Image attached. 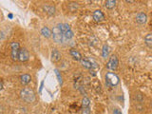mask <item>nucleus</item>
<instances>
[{
	"label": "nucleus",
	"instance_id": "11",
	"mask_svg": "<svg viewBox=\"0 0 152 114\" xmlns=\"http://www.w3.org/2000/svg\"><path fill=\"white\" fill-rule=\"evenodd\" d=\"M69 53H70V55L72 56V57H73V58H74L75 60H77V61H81V60L83 59V58H82V55L80 54V52H79L78 50H74V49L70 50Z\"/></svg>",
	"mask_w": 152,
	"mask_h": 114
},
{
	"label": "nucleus",
	"instance_id": "3",
	"mask_svg": "<svg viewBox=\"0 0 152 114\" xmlns=\"http://www.w3.org/2000/svg\"><path fill=\"white\" fill-rule=\"evenodd\" d=\"M11 49H12V52H11L12 59L14 61L18 60L19 51H20V45H19V43L18 42H12L11 44Z\"/></svg>",
	"mask_w": 152,
	"mask_h": 114
},
{
	"label": "nucleus",
	"instance_id": "25",
	"mask_svg": "<svg viewBox=\"0 0 152 114\" xmlns=\"http://www.w3.org/2000/svg\"><path fill=\"white\" fill-rule=\"evenodd\" d=\"M43 86H44V81H42V82H41V85H40V88H39V93H41V92H42Z\"/></svg>",
	"mask_w": 152,
	"mask_h": 114
},
{
	"label": "nucleus",
	"instance_id": "9",
	"mask_svg": "<svg viewBox=\"0 0 152 114\" xmlns=\"http://www.w3.org/2000/svg\"><path fill=\"white\" fill-rule=\"evenodd\" d=\"M61 59V54L60 52L57 50L56 49H53V50L51 51V60L53 62H58Z\"/></svg>",
	"mask_w": 152,
	"mask_h": 114
},
{
	"label": "nucleus",
	"instance_id": "13",
	"mask_svg": "<svg viewBox=\"0 0 152 114\" xmlns=\"http://www.w3.org/2000/svg\"><path fill=\"white\" fill-rule=\"evenodd\" d=\"M81 64H82V66H85L86 69H94V66L92 65L91 61H89V60L82 59V60H81Z\"/></svg>",
	"mask_w": 152,
	"mask_h": 114
},
{
	"label": "nucleus",
	"instance_id": "18",
	"mask_svg": "<svg viewBox=\"0 0 152 114\" xmlns=\"http://www.w3.org/2000/svg\"><path fill=\"white\" fill-rule=\"evenodd\" d=\"M104 6H106V8L108 9V10H112L116 6V1H115V0H107Z\"/></svg>",
	"mask_w": 152,
	"mask_h": 114
},
{
	"label": "nucleus",
	"instance_id": "6",
	"mask_svg": "<svg viewBox=\"0 0 152 114\" xmlns=\"http://www.w3.org/2000/svg\"><path fill=\"white\" fill-rule=\"evenodd\" d=\"M30 58V53L26 49H20V51H19V55H18V60L21 62H25L27 60H28Z\"/></svg>",
	"mask_w": 152,
	"mask_h": 114
},
{
	"label": "nucleus",
	"instance_id": "1",
	"mask_svg": "<svg viewBox=\"0 0 152 114\" xmlns=\"http://www.w3.org/2000/svg\"><path fill=\"white\" fill-rule=\"evenodd\" d=\"M20 95L23 101H25L26 103H32L35 100V93L33 91V89H31V88H23L20 92Z\"/></svg>",
	"mask_w": 152,
	"mask_h": 114
},
{
	"label": "nucleus",
	"instance_id": "27",
	"mask_svg": "<svg viewBox=\"0 0 152 114\" xmlns=\"http://www.w3.org/2000/svg\"><path fill=\"white\" fill-rule=\"evenodd\" d=\"M9 18H11V19L12 18V13H10V14H9Z\"/></svg>",
	"mask_w": 152,
	"mask_h": 114
},
{
	"label": "nucleus",
	"instance_id": "16",
	"mask_svg": "<svg viewBox=\"0 0 152 114\" xmlns=\"http://www.w3.org/2000/svg\"><path fill=\"white\" fill-rule=\"evenodd\" d=\"M43 8H44L46 12L48 14H50V15H52V14H54V12H55V8L53 6H50V5H47V6H44Z\"/></svg>",
	"mask_w": 152,
	"mask_h": 114
},
{
	"label": "nucleus",
	"instance_id": "8",
	"mask_svg": "<svg viewBox=\"0 0 152 114\" xmlns=\"http://www.w3.org/2000/svg\"><path fill=\"white\" fill-rule=\"evenodd\" d=\"M93 19L96 22H101L103 20H104V14L101 12L99 11V10H97V11H95L93 12Z\"/></svg>",
	"mask_w": 152,
	"mask_h": 114
},
{
	"label": "nucleus",
	"instance_id": "10",
	"mask_svg": "<svg viewBox=\"0 0 152 114\" xmlns=\"http://www.w3.org/2000/svg\"><path fill=\"white\" fill-rule=\"evenodd\" d=\"M31 81V75H28V74H23L20 77V82L24 86L28 85Z\"/></svg>",
	"mask_w": 152,
	"mask_h": 114
},
{
	"label": "nucleus",
	"instance_id": "20",
	"mask_svg": "<svg viewBox=\"0 0 152 114\" xmlns=\"http://www.w3.org/2000/svg\"><path fill=\"white\" fill-rule=\"evenodd\" d=\"M89 104H90V100H89L88 97H84L83 100H82V106H83V108L89 107Z\"/></svg>",
	"mask_w": 152,
	"mask_h": 114
},
{
	"label": "nucleus",
	"instance_id": "23",
	"mask_svg": "<svg viewBox=\"0 0 152 114\" xmlns=\"http://www.w3.org/2000/svg\"><path fill=\"white\" fill-rule=\"evenodd\" d=\"M112 113L113 114H122V111H121V109H119V108H114Z\"/></svg>",
	"mask_w": 152,
	"mask_h": 114
},
{
	"label": "nucleus",
	"instance_id": "24",
	"mask_svg": "<svg viewBox=\"0 0 152 114\" xmlns=\"http://www.w3.org/2000/svg\"><path fill=\"white\" fill-rule=\"evenodd\" d=\"M3 39H4V33H3V31H0V42H1Z\"/></svg>",
	"mask_w": 152,
	"mask_h": 114
},
{
	"label": "nucleus",
	"instance_id": "22",
	"mask_svg": "<svg viewBox=\"0 0 152 114\" xmlns=\"http://www.w3.org/2000/svg\"><path fill=\"white\" fill-rule=\"evenodd\" d=\"M83 114H90V108L87 107V108H83Z\"/></svg>",
	"mask_w": 152,
	"mask_h": 114
},
{
	"label": "nucleus",
	"instance_id": "12",
	"mask_svg": "<svg viewBox=\"0 0 152 114\" xmlns=\"http://www.w3.org/2000/svg\"><path fill=\"white\" fill-rule=\"evenodd\" d=\"M41 34L46 38H49L52 35V32L48 27H43L41 28Z\"/></svg>",
	"mask_w": 152,
	"mask_h": 114
},
{
	"label": "nucleus",
	"instance_id": "2",
	"mask_svg": "<svg viewBox=\"0 0 152 114\" xmlns=\"http://www.w3.org/2000/svg\"><path fill=\"white\" fill-rule=\"evenodd\" d=\"M120 80L114 72H107L106 74V85L108 87H116Z\"/></svg>",
	"mask_w": 152,
	"mask_h": 114
},
{
	"label": "nucleus",
	"instance_id": "7",
	"mask_svg": "<svg viewBox=\"0 0 152 114\" xmlns=\"http://www.w3.org/2000/svg\"><path fill=\"white\" fill-rule=\"evenodd\" d=\"M146 21H147V16L145 13L139 12L136 15V22L138 24H140V25H144V24L146 23Z\"/></svg>",
	"mask_w": 152,
	"mask_h": 114
},
{
	"label": "nucleus",
	"instance_id": "4",
	"mask_svg": "<svg viewBox=\"0 0 152 114\" xmlns=\"http://www.w3.org/2000/svg\"><path fill=\"white\" fill-rule=\"evenodd\" d=\"M52 38H53V40L54 42L56 43H62L64 40V38H63V33L61 32V31L58 28V27H54L53 28H52Z\"/></svg>",
	"mask_w": 152,
	"mask_h": 114
},
{
	"label": "nucleus",
	"instance_id": "15",
	"mask_svg": "<svg viewBox=\"0 0 152 114\" xmlns=\"http://www.w3.org/2000/svg\"><path fill=\"white\" fill-rule=\"evenodd\" d=\"M145 42L147 47L152 49V33H148V34L145 37Z\"/></svg>",
	"mask_w": 152,
	"mask_h": 114
},
{
	"label": "nucleus",
	"instance_id": "17",
	"mask_svg": "<svg viewBox=\"0 0 152 114\" xmlns=\"http://www.w3.org/2000/svg\"><path fill=\"white\" fill-rule=\"evenodd\" d=\"M108 52H109V48L107 45L104 44L102 48V56H103V58H107L108 57Z\"/></svg>",
	"mask_w": 152,
	"mask_h": 114
},
{
	"label": "nucleus",
	"instance_id": "19",
	"mask_svg": "<svg viewBox=\"0 0 152 114\" xmlns=\"http://www.w3.org/2000/svg\"><path fill=\"white\" fill-rule=\"evenodd\" d=\"M73 32L71 30L68 31H66L65 33H63V38H64V40H70L71 38L73 37Z\"/></svg>",
	"mask_w": 152,
	"mask_h": 114
},
{
	"label": "nucleus",
	"instance_id": "26",
	"mask_svg": "<svg viewBox=\"0 0 152 114\" xmlns=\"http://www.w3.org/2000/svg\"><path fill=\"white\" fill-rule=\"evenodd\" d=\"M3 88V84H2V82H0V90H1Z\"/></svg>",
	"mask_w": 152,
	"mask_h": 114
},
{
	"label": "nucleus",
	"instance_id": "14",
	"mask_svg": "<svg viewBox=\"0 0 152 114\" xmlns=\"http://www.w3.org/2000/svg\"><path fill=\"white\" fill-rule=\"evenodd\" d=\"M57 27H58V28L61 31L62 33H65L66 31H68L70 30V27L69 24H66V23H61V24H58L57 25Z\"/></svg>",
	"mask_w": 152,
	"mask_h": 114
},
{
	"label": "nucleus",
	"instance_id": "5",
	"mask_svg": "<svg viewBox=\"0 0 152 114\" xmlns=\"http://www.w3.org/2000/svg\"><path fill=\"white\" fill-rule=\"evenodd\" d=\"M118 64H119V62H118L117 56L112 55V56L110 57V58H109L108 62H107V68L108 69H110V70H115V69L118 68Z\"/></svg>",
	"mask_w": 152,
	"mask_h": 114
},
{
	"label": "nucleus",
	"instance_id": "21",
	"mask_svg": "<svg viewBox=\"0 0 152 114\" xmlns=\"http://www.w3.org/2000/svg\"><path fill=\"white\" fill-rule=\"evenodd\" d=\"M54 71H55L56 77H57V79H58L59 84L62 85V83H63V80H62V76H61V74H60V72H59V70H58V69H54Z\"/></svg>",
	"mask_w": 152,
	"mask_h": 114
}]
</instances>
